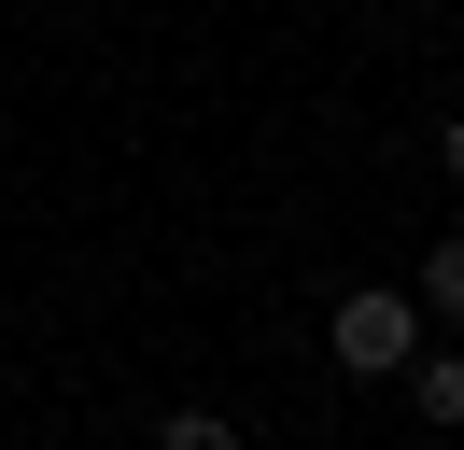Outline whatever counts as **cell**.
Here are the masks:
<instances>
[{"label":"cell","mask_w":464,"mask_h":450,"mask_svg":"<svg viewBox=\"0 0 464 450\" xmlns=\"http://www.w3.org/2000/svg\"><path fill=\"white\" fill-rule=\"evenodd\" d=\"M422 309H436V324H464V240H422Z\"/></svg>","instance_id":"obj_3"},{"label":"cell","mask_w":464,"mask_h":450,"mask_svg":"<svg viewBox=\"0 0 464 450\" xmlns=\"http://www.w3.org/2000/svg\"><path fill=\"white\" fill-rule=\"evenodd\" d=\"M394 380L422 394V422H436V436H450V422H464V352H408Z\"/></svg>","instance_id":"obj_2"},{"label":"cell","mask_w":464,"mask_h":450,"mask_svg":"<svg viewBox=\"0 0 464 450\" xmlns=\"http://www.w3.org/2000/svg\"><path fill=\"white\" fill-rule=\"evenodd\" d=\"M155 450H239V422H226V408H169V422H155Z\"/></svg>","instance_id":"obj_4"},{"label":"cell","mask_w":464,"mask_h":450,"mask_svg":"<svg viewBox=\"0 0 464 450\" xmlns=\"http://www.w3.org/2000/svg\"><path fill=\"white\" fill-rule=\"evenodd\" d=\"M436 155H450V183H464V112H450V141H436Z\"/></svg>","instance_id":"obj_5"},{"label":"cell","mask_w":464,"mask_h":450,"mask_svg":"<svg viewBox=\"0 0 464 450\" xmlns=\"http://www.w3.org/2000/svg\"><path fill=\"white\" fill-rule=\"evenodd\" d=\"M324 352H338L352 380H394V366L422 352V296H408V281H352L338 324H324Z\"/></svg>","instance_id":"obj_1"}]
</instances>
